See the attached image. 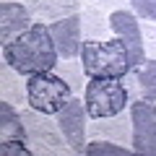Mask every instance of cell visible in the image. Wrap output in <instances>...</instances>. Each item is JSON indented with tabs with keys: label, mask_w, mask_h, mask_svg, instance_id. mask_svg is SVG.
Wrapping results in <instances>:
<instances>
[{
	"label": "cell",
	"mask_w": 156,
	"mask_h": 156,
	"mask_svg": "<svg viewBox=\"0 0 156 156\" xmlns=\"http://www.w3.org/2000/svg\"><path fill=\"white\" fill-rule=\"evenodd\" d=\"M3 60L21 76L55 70V65L60 62V55H57L55 39L50 34V23L37 21L31 29L18 34L13 42L3 44Z\"/></svg>",
	"instance_id": "6da1fadb"
},
{
	"label": "cell",
	"mask_w": 156,
	"mask_h": 156,
	"mask_svg": "<svg viewBox=\"0 0 156 156\" xmlns=\"http://www.w3.org/2000/svg\"><path fill=\"white\" fill-rule=\"evenodd\" d=\"M81 62L89 78H122L130 70V55L120 37L107 42H83Z\"/></svg>",
	"instance_id": "7a4b0ae2"
},
{
	"label": "cell",
	"mask_w": 156,
	"mask_h": 156,
	"mask_svg": "<svg viewBox=\"0 0 156 156\" xmlns=\"http://www.w3.org/2000/svg\"><path fill=\"white\" fill-rule=\"evenodd\" d=\"M83 104L89 120L99 117H115L130 107V96L120 78H89L83 89Z\"/></svg>",
	"instance_id": "3957f363"
},
{
	"label": "cell",
	"mask_w": 156,
	"mask_h": 156,
	"mask_svg": "<svg viewBox=\"0 0 156 156\" xmlns=\"http://www.w3.org/2000/svg\"><path fill=\"white\" fill-rule=\"evenodd\" d=\"M23 125H26V135L31 143L34 154H47V156H62V154H73V148L68 146L65 135H62L57 120H52V115H44L39 109H31L26 104V109H21Z\"/></svg>",
	"instance_id": "277c9868"
},
{
	"label": "cell",
	"mask_w": 156,
	"mask_h": 156,
	"mask_svg": "<svg viewBox=\"0 0 156 156\" xmlns=\"http://www.w3.org/2000/svg\"><path fill=\"white\" fill-rule=\"evenodd\" d=\"M26 91H29V107L44 112V115H57L73 99V89L55 70L26 76Z\"/></svg>",
	"instance_id": "5b68a950"
},
{
	"label": "cell",
	"mask_w": 156,
	"mask_h": 156,
	"mask_svg": "<svg viewBox=\"0 0 156 156\" xmlns=\"http://www.w3.org/2000/svg\"><path fill=\"white\" fill-rule=\"evenodd\" d=\"M109 26L112 34L122 39V44L128 47V55H130V70L138 73L140 68L146 65V50H143V34H140V21L133 11L128 8H120V11H112L109 16Z\"/></svg>",
	"instance_id": "8992f818"
},
{
	"label": "cell",
	"mask_w": 156,
	"mask_h": 156,
	"mask_svg": "<svg viewBox=\"0 0 156 156\" xmlns=\"http://www.w3.org/2000/svg\"><path fill=\"white\" fill-rule=\"evenodd\" d=\"M86 117H89L86 104H83V99H78L76 94H73V99L55 115V120H57V125H60L62 135H65L68 146L73 148V154H86V143H89V140H86L89 138Z\"/></svg>",
	"instance_id": "52a82bcc"
},
{
	"label": "cell",
	"mask_w": 156,
	"mask_h": 156,
	"mask_svg": "<svg viewBox=\"0 0 156 156\" xmlns=\"http://www.w3.org/2000/svg\"><path fill=\"white\" fill-rule=\"evenodd\" d=\"M130 117H133V151L156 156V104L146 99L130 101Z\"/></svg>",
	"instance_id": "ba28073f"
},
{
	"label": "cell",
	"mask_w": 156,
	"mask_h": 156,
	"mask_svg": "<svg viewBox=\"0 0 156 156\" xmlns=\"http://www.w3.org/2000/svg\"><path fill=\"white\" fill-rule=\"evenodd\" d=\"M50 34H52V39H55V47H57L60 60L81 57V44H83L81 13L68 16V18H60V21H52L50 23Z\"/></svg>",
	"instance_id": "9c48e42d"
},
{
	"label": "cell",
	"mask_w": 156,
	"mask_h": 156,
	"mask_svg": "<svg viewBox=\"0 0 156 156\" xmlns=\"http://www.w3.org/2000/svg\"><path fill=\"white\" fill-rule=\"evenodd\" d=\"M89 135L91 138H107V140H115L120 146H130L133 148V117H130V107L117 112L115 117L91 120Z\"/></svg>",
	"instance_id": "30bf717a"
},
{
	"label": "cell",
	"mask_w": 156,
	"mask_h": 156,
	"mask_svg": "<svg viewBox=\"0 0 156 156\" xmlns=\"http://www.w3.org/2000/svg\"><path fill=\"white\" fill-rule=\"evenodd\" d=\"M31 11L26 8V3H13V0H3L0 3V39L3 44L13 42L18 34H23L26 29H31Z\"/></svg>",
	"instance_id": "8fae6325"
},
{
	"label": "cell",
	"mask_w": 156,
	"mask_h": 156,
	"mask_svg": "<svg viewBox=\"0 0 156 156\" xmlns=\"http://www.w3.org/2000/svg\"><path fill=\"white\" fill-rule=\"evenodd\" d=\"M23 3L37 21L44 23L76 16V13H81V5H83V0H23Z\"/></svg>",
	"instance_id": "7c38bea8"
},
{
	"label": "cell",
	"mask_w": 156,
	"mask_h": 156,
	"mask_svg": "<svg viewBox=\"0 0 156 156\" xmlns=\"http://www.w3.org/2000/svg\"><path fill=\"white\" fill-rule=\"evenodd\" d=\"M81 31H83V42H107V39L115 37L104 11L91 5L81 8Z\"/></svg>",
	"instance_id": "4fadbf2b"
},
{
	"label": "cell",
	"mask_w": 156,
	"mask_h": 156,
	"mask_svg": "<svg viewBox=\"0 0 156 156\" xmlns=\"http://www.w3.org/2000/svg\"><path fill=\"white\" fill-rule=\"evenodd\" d=\"M5 140L29 143V135H26V125H23V117L16 109V104L3 99L0 101V143H5Z\"/></svg>",
	"instance_id": "5bb4252c"
},
{
	"label": "cell",
	"mask_w": 156,
	"mask_h": 156,
	"mask_svg": "<svg viewBox=\"0 0 156 156\" xmlns=\"http://www.w3.org/2000/svg\"><path fill=\"white\" fill-rule=\"evenodd\" d=\"M0 94L3 99L11 104H29V91H26V81L21 78V73L13 70L5 60L0 68Z\"/></svg>",
	"instance_id": "9a60e30c"
},
{
	"label": "cell",
	"mask_w": 156,
	"mask_h": 156,
	"mask_svg": "<svg viewBox=\"0 0 156 156\" xmlns=\"http://www.w3.org/2000/svg\"><path fill=\"white\" fill-rule=\"evenodd\" d=\"M55 73L65 81L68 86L73 89V94H78V91L86 89V70H83V62L78 60V57H70V60H60L55 65Z\"/></svg>",
	"instance_id": "2e32d148"
},
{
	"label": "cell",
	"mask_w": 156,
	"mask_h": 156,
	"mask_svg": "<svg viewBox=\"0 0 156 156\" xmlns=\"http://www.w3.org/2000/svg\"><path fill=\"white\" fill-rule=\"evenodd\" d=\"M86 154L89 156H130L135 151L128 148V146L115 143V140H107V138H91L86 143Z\"/></svg>",
	"instance_id": "e0dca14e"
},
{
	"label": "cell",
	"mask_w": 156,
	"mask_h": 156,
	"mask_svg": "<svg viewBox=\"0 0 156 156\" xmlns=\"http://www.w3.org/2000/svg\"><path fill=\"white\" fill-rule=\"evenodd\" d=\"M140 83V99L156 104V60H146V65L138 70Z\"/></svg>",
	"instance_id": "ac0fdd59"
},
{
	"label": "cell",
	"mask_w": 156,
	"mask_h": 156,
	"mask_svg": "<svg viewBox=\"0 0 156 156\" xmlns=\"http://www.w3.org/2000/svg\"><path fill=\"white\" fill-rule=\"evenodd\" d=\"M140 34H143V50L148 60H156V23L143 21L140 23Z\"/></svg>",
	"instance_id": "d6986e66"
},
{
	"label": "cell",
	"mask_w": 156,
	"mask_h": 156,
	"mask_svg": "<svg viewBox=\"0 0 156 156\" xmlns=\"http://www.w3.org/2000/svg\"><path fill=\"white\" fill-rule=\"evenodd\" d=\"M133 5V13L143 21H156V0H128Z\"/></svg>",
	"instance_id": "ffe728a7"
},
{
	"label": "cell",
	"mask_w": 156,
	"mask_h": 156,
	"mask_svg": "<svg viewBox=\"0 0 156 156\" xmlns=\"http://www.w3.org/2000/svg\"><path fill=\"white\" fill-rule=\"evenodd\" d=\"M0 154L3 156H31L34 148H26L23 140H5V143H0Z\"/></svg>",
	"instance_id": "44dd1931"
},
{
	"label": "cell",
	"mask_w": 156,
	"mask_h": 156,
	"mask_svg": "<svg viewBox=\"0 0 156 156\" xmlns=\"http://www.w3.org/2000/svg\"><path fill=\"white\" fill-rule=\"evenodd\" d=\"M120 81H122V86H125V91H128L130 101L140 99V83H138V73H135V70H128Z\"/></svg>",
	"instance_id": "7402d4cb"
},
{
	"label": "cell",
	"mask_w": 156,
	"mask_h": 156,
	"mask_svg": "<svg viewBox=\"0 0 156 156\" xmlns=\"http://www.w3.org/2000/svg\"><path fill=\"white\" fill-rule=\"evenodd\" d=\"M83 5H91V8H99V11H120V8L128 5V0H83Z\"/></svg>",
	"instance_id": "603a6c76"
},
{
	"label": "cell",
	"mask_w": 156,
	"mask_h": 156,
	"mask_svg": "<svg viewBox=\"0 0 156 156\" xmlns=\"http://www.w3.org/2000/svg\"><path fill=\"white\" fill-rule=\"evenodd\" d=\"M13 3H16V0H13Z\"/></svg>",
	"instance_id": "cb8c5ba5"
}]
</instances>
